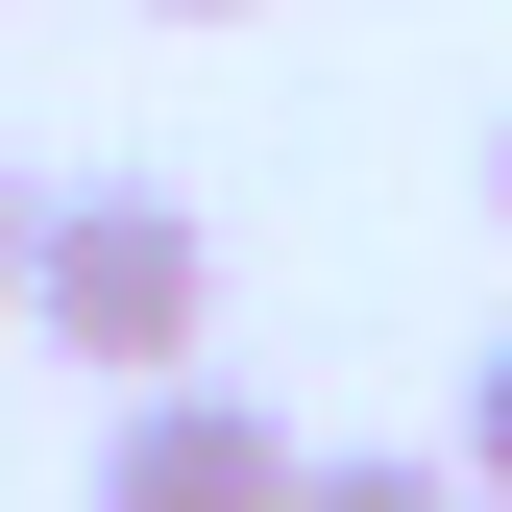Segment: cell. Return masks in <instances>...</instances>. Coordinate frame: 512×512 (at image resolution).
<instances>
[{
	"instance_id": "cell-4",
	"label": "cell",
	"mask_w": 512,
	"mask_h": 512,
	"mask_svg": "<svg viewBox=\"0 0 512 512\" xmlns=\"http://www.w3.org/2000/svg\"><path fill=\"white\" fill-rule=\"evenodd\" d=\"M464 488H488V512H512V342H488V366H464Z\"/></svg>"
},
{
	"instance_id": "cell-5",
	"label": "cell",
	"mask_w": 512,
	"mask_h": 512,
	"mask_svg": "<svg viewBox=\"0 0 512 512\" xmlns=\"http://www.w3.org/2000/svg\"><path fill=\"white\" fill-rule=\"evenodd\" d=\"M25 220H49V171H25V147H0V317H25Z\"/></svg>"
},
{
	"instance_id": "cell-7",
	"label": "cell",
	"mask_w": 512,
	"mask_h": 512,
	"mask_svg": "<svg viewBox=\"0 0 512 512\" xmlns=\"http://www.w3.org/2000/svg\"><path fill=\"white\" fill-rule=\"evenodd\" d=\"M171 25H244V0H171Z\"/></svg>"
},
{
	"instance_id": "cell-6",
	"label": "cell",
	"mask_w": 512,
	"mask_h": 512,
	"mask_svg": "<svg viewBox=\"0 0 512 512\" xmlns=\"http://www.w3.org/2000/svg\"><path fill=\"white\" fill-rule=\"evenodd\" d=\"M488 220H512V122H488Z\"/></svg>"
},
{
	"instance_id": "cell-1",
	"label": "cell",
	"mask_w": 512,
	"mask_h": 512,
	"mask_svg": "<svg viewBox=\"0 0 512 512\" xmlns=\"http://www.w3.org/2000/svg\"><path fill=\"white\" fill-rule=\"evenodd\" d=\"M25 342L98 366V391L196 366V342H220V220L171 196V171H49V220H25Z\"/></svg>"
},
{
	"instance_id": "cell-3",
	"label": "cell",
	"mask_w": 512,
	"mask_h": 512,
	"mask_svg": "<svg viewBox=\"0 0 512 512\" xmlns=\"http://www.w3.org/2000/svg\"><path fill=\"white\" fill-rule=\"evenodd\" d=\"M293 512H488V488H464V439H439V464H293Z\"/></svg>"
},
{
	"instance_id": "cell-2",
	"label": "cell",
	"mask_w": 512,
	"mask_h": 512,
	"mask_svg": "<svg viewBox=\"0 0 512 512\" xmlns=\"http://www.w3.org/2000/svg\"><path fill=\"white\" fill-rule=\"evenodd\" d=\"M293 464H317V439H293L269 391L147 366V391H122V439H98V512H293Z\"/></svg>"
}]
</instances>
